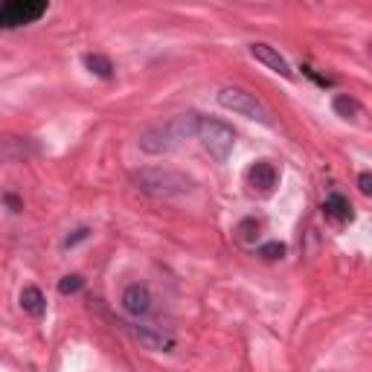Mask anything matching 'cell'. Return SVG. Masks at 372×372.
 Wrapping results in <instances>:
<instances>
[{
    "label": "cell",
    "mask_w": 372,
    "mask_h": 372,
    "mask_svg": "<svg viewBox=\"0 0 372 372\" xmlns=\"http://www.w3.org/2000/svg\"><path fill=\"white\" fill-rule=\"evenodd\" d=\"M131 184L145 192V195H152V198H178V195H186L192 192V178L184 175V172L178 169H137L131 172Z\"/></svg>",
    "instance_id": "cell-1"
},
{
    "label": "cell",
    "mask_w": 372,
    "mask_h": 372,
    "mask_svg": "<svg viewBox=\"0 0 372 372\" xmlns=\"http://www.w3.org/2000/svg\"><path fill=\"white\" fill-rule=\"evenodd\" d=\"M198 131V116L195 114H184L178 119L166 122V126H152L140 134V148L145 155H166L172 152L184 137Z\"/></svg>",
    "instance_id": "cell-2"
},
{
    "label": "cell",
    "mask_w": 372,
    "mask_h": 372,
    "mask_svg": "<svg viewBox=\"0 0 372 372\" xmlns=\"http://www.w3.org/2000/svg\"><path fill=\"white\" fill-rule=\"evenodd\" d=\"M198 140H201V145L210 152V157H215L218 163H224L233 152L236 145V134L233 128L227 126V122L221 119H198Z\"/></svg>",
    "instance_id": "cell-3"
},
{
    "label": "cell",
    "mask_w": 372,
    "mask_h": 372,
    "mask_svg": "<svg viewBox=\"0 0 372 372\" xmlns=\"http://www.w3.org/2000/svg\"><path fill=\"white\" fill-rule=\"evenodd\" d=\"M218 105L227 108V111H236V114H241L247 119H256V122H265V126H270L268 108L259 102L253 93H247L244 88H221L218 90Z\"/></svg>",
    "instance_id": "cell-4"
},
{
    "label": "cell",
    "mask_w": 372,
    "mask_h": 372,
    "mask_svg": "<svg viewBox=\"0 0 372 372\" xmlns=\"http://www.w3.org/2000/svg\"><path fill=\"white\" fill-rule=\"evenodd\" d=\"M41 15H47V4H41V0H12V4L0 6V27L4 30L27 27Z\"/></svg>",
    "instance_id": "cell-5"
},
{
    "label": "cell",
    "mask_w": 372,
    "mask_h": 372,
    "mask_svg": "<svg viewBox=\"0 0 372 372\" xmlns=\"http://www.w3.org/2000/svg\"><path fill=\"white\" fill-rule=\"evenodd\" d=\"M122 308H126L131 317H145L148 311H152V294H148V288L140 285V282L128 285L126 291H122Z\"/></svg>",
    "instance_id": "cell-6"
},
{
    "label": "cell",
    "mask_w": 372,
    "mask_h": 372,
    "mask_svg": "<svg viewBox=\"0 0 372 372\" xmlns=\"http://www.w3.org/2000/svg\"><path fill=\"white\" fill-rule=\"evenodd\" d=\"M251 56L256 59V61H262L265 67H270L274 73H280L282 79H294V70H291V64L277 53L274 47H268V44H251Z\"/></svg>",
    "instance_id": "cell-7"
},
{
    "label": "cell",
    "mask_w": 372,
    "mask_h": 372,
    "mask_svg": "<svg viewBox=\"0 0 372 372\" xmlns=\"http://www.w3.org/2000/svg\"><path fill=\"white\" fill-rule=\"evenodd\" d=\"M277 169H274V163H268V160H256L251 169H247V184H251L256 192H262V195H268L270 189L277 186Z\"/></svg>",
    "instance_id": "cell-8"
},
{
    "label": "cell",
    "mask_w": 372,
    "mask_h": 372,
    "mask_svg": "<svg viewBox=\"0 0 372 372\" xmlns=\"http://www.w3.org/2000/svg\"><path fill=\"white\" fill-rule=\"evenodd\" d=\"M126 329H128L143 346H148V349H163V352L175 349V340H172L169 335H160V332L148 329V326H128V323H126Z\"/></svg>",
    "instance_id": "cell-9"
},
{
    "label": "cell",
    "mask_w": 372,
    "mask_h": 372,
    "mask_svg": "<svg viewBox=\"0 0 372 372\" xmlns=\"http://www.w3.org/2000/svg\"><path fill=\"white\" fill-rule=\"evenodd\" d=\"M323 215L332 218V221H337V224H343V221H349V218H352V207H349V201H346L343 195L332 192V195L326 198V201H323Z\"/></svg>",
    "instance_id": "cell-10"
},
{
    "label": "cell",
    "mask_w": 372,
    "mask_h": 372,
    "mask_svg": "<svg viewBox=\"0 0 372 372\" xmlns=\"http://www.w3.org/2000/svg\"><path fill=\"white\" fill-rule=\"evenodd\" d=\"M20 308L27 311L30 317H44V311H47V300H44V294L38 291V288H23L20 291Z\"/></svg>",
    "instance_id": "cell-11"
},
{
    "label": "cell",
    "mask_w": 372,
    "mask_h": 372,
    "mask_svg": "<svg viewBox=\"0 0 372 372\" xmlns=\"http://www.w3.org/2000/svg\"><path fill=\"white\" fill-rule=\"evenodd\" d=\"M259 236H262V221L259 218H244V221H239V227H236V239L241 241V244H256L259 241Z\"/></svg>",
    "instance_id": "cell-12"
},
{
    "label": "cell",
    "mask_w": 372,
    "mask_h": 372,
    "mask_svg": "<svg viewBox=\"0 0 372 372\" xmlns=\"http://www.w3.org/2000/svg\"><path fill=\"white\" fill-rule=\"evenodd\" d=\"M85 67L93 73V76H99V79H111V76H114V64H111V59L99 56V53L85 56Z\"/></svg>",
    "instance_id": "cell-13"
},
{
    "label": "cell",
    "mask_w": 372,
    "mask_h": 372,
    "mask_svg": "<svg viewBox=\"0 0 372 372\" xmlns=\"http://www.w3.org/2000/svg\"><path fill=\"white\" fill-rule=\"evenodd\" d=\"M335 111L343 116V119H355L361 114V105L355 102L352 96H335Z\"/></svg>",
    "instance_id": "cell-14"
},
{
    "label": "cell",
    "mask_w": 372,
    "mask_h": 372,
    "mask_svg": "<svg viewBox=\"0 0 372 372\" xmlns=\"http://www.w3.org/2000/svg\"><path fill=\"white\" fill-rule=\"evenodd\" d=\"M259 256H265V259H282L285 256V244L282 241H268V244L259 247Z\"/></svg>",
    "instance_id": "cell-15"
},
{
    "label": "cell",
    "mask_w": 372,
    "mask_h": 372,
    "mask_svg": "<svg viewBox=\"0 0 372 372\" xmlns=\"http://www.w3.org/2000/svg\"><path fill=\"white\" fill-rule=\"evenodd\" d=\"M82 285H85V280H82L79 274H70V277H64V280L59 282V291L67 296V294H76V291H82Z\"/></svg>",
    "instance_id": "cell-16"
},
{
    "label": "cell",
    "mask_w": 372,
    "mask_h": 372,
    "mask_svg": "<svg viewBox=\"0 0 372 372\" xmlns=\"http://www.w3.org/2000/svg\"><path fill=\"white\" fill-rule=\"evenodd\" d=\"M88 236H90V230H88V227H79V230H73V233H70V236L64 239V247H76V244H79V241H85Z\"/></svg>",
    "instance_id": "cell-17"
},
{
    "label": "cell",
    "mask_w": 372,
    "mask_h": 372,
    "mask_svg": "<svg viewBox=\"0 0 372 372\" xmlns=\"http://www.w3.org/2000/svg\"><path fill=\"white\" fill-rule=\"evenodd\" d=\"M303 73H306V76H308V79H314V82H317V85H323V88H332V85H335V82H332V79H329V76H320V73H314V70H311V67H308V64H306V67H303Z\"/></svg>",
    "instance_id": "cell-18"
},
{
    "label": "cell",
    "mask_w": 372,
    "mask_h": 372,
    "mask_svg": "<svg viewBox=\"0 0 372 372\" xmlns=\"http://www.w3.org/2000/svg\"><path fill=\"white\" fill-rule=\"evenodd\" d=\"M358 186H361V192H364V195H369V192H372V175H369V172H361Z\"/></svg>",
    "instance_id": "cell-19"
},
{
    "label": "cell",
    "mask_w": 372,
    "mask_h": 372,
    "mask_svg": "<svg viewBox=\"0 0 372 372\" xmlns=\"http://www.w3.org/2000/svg\"><path fill=\"white\" fill-rule=\"evenodd\" d=\"M4 201H6V204H9L12 210H15V212L20 210V201H18V198H15V195H4Z\"/></svg>",
    "instance_id": "cell-20"
}]
</instances>
